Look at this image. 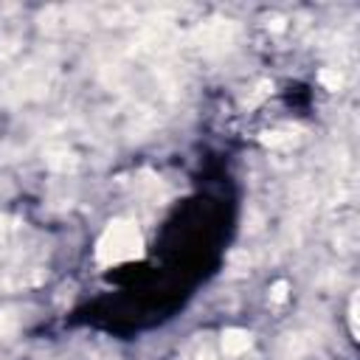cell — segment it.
<instances>
[{"label":"cell","mask_w":360,"mask_h":360,"mask_svg":"<svg viewBox=\"0 0 360 360\" xmlns=\"http://www.w3.org/2000/svg\"><path fill=\"white\" fill-rule=\"evenodd\" d=\"M270 298H273L276 304H281V301L287 298V281H276L273 290H270Z\"/></svg>","instance_id":"277c9868"},{"label":"cell","mask_w":360,"mask_h":360,"mask_svg":"<svg viewBox=\"0 0 360 360\" xmlns=\"http://www.w3.org/2000/svg\"><path fill=\"white\" fill-rule=\"evenodd\" d=\"M143 253V236L135 228V222L129 219H115L107 225V231L101 233L98 245H96V259L101 264H121V262H132Z\"/></svg>","instance_id":"6da1fadb"},{"label":"cell","mask_w":360,"mask_h":360,"mask_svg":"<svg viewBox=\"0 0 360 360\" xmlns=\"http://www.w3.org/2000/svg\"><path fill=\"white\" fill-rule=\"evenodd\" d=\"M222 349L228 357H239V354H248L250 349V335L242 332V329H228L222 335Z\"/></svg>","instance_id":"7a4b0ae2"},{"label":"cell","mask_w":360,"mask_h":360,"mask_svg":"<svg viewBox=\"0 0 360 360\" xmlns=\"http://www.w3.org/2000/svg\"><path fill=\"white\" fill-rule=\"evenodd\" d=\"M17 323H20V321H17V315H14L11 309H3V312H0V338L11 335V332L17 329Z\"/></svg>","instance_id":"3957f363"},{"label":"cell","mask_w":360,"mask_h":360,"mask_svg":"<svg viewBox=\"0 0 360 360\" xmlns=\"http://www.w3.org/2000/svg\"><path fill=\"white\" fill-rule=\"evenodd\" d=\"M197 360H217V354H214L211 349H202V352L197 354Z\"/></svg>","instance_id":"5b68a950"}]
</instances>
